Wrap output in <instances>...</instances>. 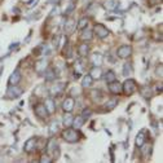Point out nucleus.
<instances>
[{"label": "nucleus", "instance_id": "obj_1", "mask_svg": "<svg viewBox=\"0 0 163 163\" xmlns=\"http://www.w3.org/2000/svg\"><path fill=\"white\" fill-rule=\"evenodd\" d=\"M62 137L66 143H70V144H74V143H78L79 139H80V133L78 132L77 128H70L67 127L65 131L62 132Z\"/></svg>", "mask_w": 163, "mask_h": 163}, {"label": "nucleus", "instance_id": "obj_2", "mask_svg": "<svg viewBox=\"0 0 163 163\" xmlns=\"http://www.w3.org/2000/svg\"><path fill=\"white\" fill-rule=\"evenodd\" d=\"M137 91V83L135 79H127L124 83L122 84V92L127 96H131L132 93Z\"/></svg>", "mask_w": 163, "mask_h": 163}, {"label": "nucleus", "instance_id": "obj_3", "mask_svg": "<svg viewBox=\"0 0 163 163\" xmlns=\"http://www.w3.org/2000/svg\"><path fill=\"white\" fill-rule=\"evenodd\" d=\"M93 32L97 35V38H100V39H105V38L110 34L109 29H107V27H105L102 24H96L95 27H93Z\"/></svg>", "mask_w": 163, "mask_h": 163}, {"label": "nucleus", "instance_id": "obj_4", "mask_svg": "<svg viewBox=\"0 0 163 163\" xmlns=\"http://www.w3.org/2000/svg\"><path fill=\"white\" fill-rule=\"evenodd\" d=\"M22 95V89L20 88V87L16 84V85H9L8 89H7V97L8 99H18Z\"/></svg>", "mask_w": 163, "mask_h": 163}, {"label": "nucleus", "instance_id": "obj_5", "mask_svg": "<svg viewBox=\"0 0 163 163\" xmlns=\"http://www.w3.org/2000/svg\"><path fill=\"white\" fill-rule=\"evenodd\" d=\"M131 54H132V47L131 45L124 44V45H121L117 49V56L119 58H128Z\"/></svg>", "mask_w": 163, "mask_h": 163}, {"label": "nucleus", "instance_id": "obj_6", "mask_svg": "<svg viewBox=\"0 0 163 163\" xmlns=\"http://www.w3.org/2000/svg\"><path fill=\"white\" fill-rule=\"evenodd\" d=\"M34 69H35V71L38 74H44L45 73V70L48 69V60L47 58H40V60H38V61L35 62L34 65Z\"/></svg>", "mask_w": 163, "mask_h": 163}, {"label": "nucleus", "instance_id": "obj_7", "mask_svg": "<svg viewBox=\"0 0 163 163\" xmlns=\"http://www.w3.org/2000/svg\"><path fill=\"white\" fill-rule=\"evenodd\" d=\"M89 61L93 66H101L102 62H104V56L100 52H93L89 56Z\"/></svg>", "mask_w": 163, "mask_h": 163}, {"label": "nucleus", "instance_id": "obj_8", "mask_svg": "<svg viewBox=\"0 0 163 163\" xmlns=\"http://www.w3.org/2000/svg\"><path fill=\"white\" fill-rule=\"evenodd\" d=\"M21 78H22V74H21V71H20L18 69H16L14 71L10 74V77L8 79V85H16V84H18Z\"/></svg>", "mask_w": 163, "mask_h": 163}, {"label": "nucleus", "instance_id": "obj_9", "mask_svg": "<svg viewBox=\"0 0 163 163\" xmlns=\"http://www.w3.org/2000/svg\"><path fill=\"white\" fill-rule=\"evenodd\" d=\"M74 106H75V100L73 99V97H66V99L63 100L62 102V109L63 111H67V113H71L74 110Z\"/></svg>", "mask_w": 163, "mask_h": 163}, {"label": "nucleus", "instance_id": "obj_10", "mask_svg": "<svg viewBox=\"0 0 163 163\" xmlns=\"http://www.w3.org/2000/svg\"><path fill=\"white\" fill-rule=\"evenodd\" d=\"M109 91L113 95H121L122 93V84L115 79L111 83H109Z\"/></svg>", "mask_w": 163, "mask_h": 163}, {"label": "nucleus", "instance_id": "obj_11", "mask_svg": "<svg viewBox=\"0 0 163 163\" xmlns=\"http://www.w3.org/2000/svg\"><path fill=\"white\" fill-rule=\"evenodd\" d=\"M36 143H38V140L35 137H31L25 143V146H24V150L26 151V153H31V151H34L36 149Z\"/></svg>", "mask_w": 163, "mask_h": 163}, {"label": "nucleus", "instance_id": "obj_12", "mask_svg": "<svg viewBox=\"0 0 163 163\" xmlns=\"http://www.w3.org/2000/svg\"><path fill=\"white\" fill-rule=\"evenodd\" d=\"M75 29H77V22H75L73 18H69L66 22H65V25H63V30H65V32H66L67 35L73 34Z\"/></svg>", "mask_w": 163, "mask_h": 163}, {"label": "nucleus", "instance_id": "obj_13", "mask_svg": "<svg viewBox=\"0 0 163 163\" xmlns=\"http://www.w3.org/2000/svg\"><path fill=\"white\" fill-rule=\"evenodd\" d=\"M102 69H101V66H93L91 69V71H89V75L92 77V79L93 80H100L101 78H102Z\"/></svg>", "mask_w": 163, "mask_h": 163}, {"label": "nucleus", "instance_id": "obj_14", "mask_svg": "<svg viewBox=\"0 0 163 163\" xmlns=\"http://www.w3.org/2000/svg\"><path fill=\"white\" fill-rule=\"evenodd\" d=\"M34 111H35V114L39 118H45V117H48V111H47L44 104H38L35 106V109H34Z\"/></svg>", "mask_w": 163, "mask_h": 163}, {"label": "nucleus", "instance_id": "obj_15", "mask_svg": "<svg viewBox=\"0 0 163 163\" xmlns=\"http://www.w3.org/2000/svg\"><path fill=\"white\" fill-rule=\"evenodd\" d=\"M44 106L47 109L48 114H53L54 111H56V102H54V100L52 99V97H48V99L45 100Z\"/></svg>", "mask_w": 163, "mask_h": 163}, {"label": "nucleus", "instance_id": "obj_16", "mask_svg": "<svg viewBox=\"0 0 163 163\" xmlns=\"http://www.w3.org/2000/svg\"><path fill=\"white\" fill-rule=\"evenodd\" d=\"M78 53L80 57H87L89 53V45L88 43H82V44L78 47Z\"/></svg>", "mask_w": 163, "mask_h": 163}, {"label": "nucleus", "instance_id": "obj_17", "mask_svg": "<svg viewBox=\"0 0 163 163\" xmlns=\"http://www.w3.org/2000/svg\"><path fill=\"white\" fill-rule=\"evenodd\" d=\"M63 83H57V84H54V85H52L51 87V89H49V93H51V96H57V95H60L61 92L63 91Z\"/></svg>", "mask_w": 163, "mask_h": 163}, {"label": "nucleus", "instance_id": "obj_18", "mask_svg": "<svg viewBox=\"0 0 163 163\" xmlns=\"http://www.w3.org/2000/svg\"><path fill=\"white\" fill-rule=\"evenodd\" d=\"M73 119H74V117L71 115V114L67 113V111H65V115H63V118H62V123H63L65 128L73 126Z\"/></svg>", "mask_w": 163, "mask_h": 163}, {"label": "nucleus", "instance_id": "obj_19", "mask_svg": "<svg viewBox=\"0 0 163 163\" xmlns=\"http://www.w3.org/2000/svg\"><path fill=\"white\" fill-rule=\"evenodd\" d=\"M102 77H104V79H105V82H106L107 84L111 83V82H114V80L117 79V75H115V73H114L113 70H107L105 74H102Z\"/></svg>", "mask_w": 163, "mask_h": 163}, {"label": "nucleus", "instance_id": "obj_20", "mask_svg": "<svg viewBox=\"0 0 163 163\" xmlns=\"http://www.w3.org/2000/svg\"><path fill=\"white\" fill-rule=\"evenodd\" d=\"M92 84H93V79H92V77L89 74H87L83 77V79H82V87L83 88H89V87H92Z\"/></svg>", "mask_w": 163, "mask_h": 163}, {"label": "nucleus", "instance_id": "obj_21", "mask_svg": "<svg viewBox=\"0 0 163 163\" xmlns=\"http://www.w3.org/2000/svg\"><path fill=\"white\" fill-rule=\"evenodd\" d=\"M117 105H118V100H117V99H110V100H107V101L105 102L104 110H105V111H110V110H113V109Z\"/></svg>", "mask_w": 163, "mask_h": 163}, {"label": "nucleus", "instance_id": "obj_22", "mask_svg": "<svg viewBox=\"0 0 163 163\" xmlns=\"http://www.w3.org/2000/svg\"><path fill=\"white\" fill-rule=\"evenodd\" d=\"M145 140H146L145 131L139 132V135L136 136V146H137V148H140V146H143V145L145 144Z\"/></svg>", "mask_w": 163, "mask_h": 163}, {"label": "nucleus", "instance_id": "obj_23", "mask_svg": "<svg viewBox=\"0 0 163 163\" xmlns=\"http://www.w3.org/2000/svg\"><path fill=\"white\" fill-rule=\"evenodd\" d=\"M84 122H85V119L82 117V115H77V118H74L73 119V126H74V128H80L84 124Z\"/></svg>", "mask_w": 163, "mask_h": 163}, {"label": "nucleus", "instance_id": "obj_24", "mask_svg": "<svg viewBox=\"0 0 163 163\" xmlns=\"http://www.w3.org/2000/svg\"><path fill=\"white\" fill-rule=\"evenodd\" d=\"M118 7H119V2H117V0H109V2L105 3V8L107 10H115Z\"/></svg>", "mask_w": 163, "mask_h": 163}, {"label": "nucleus", "instance_id": "obj_25", "mask_svg": "<svg viewBox=\"0 0 163 163\" xmlns=\"http://www.w3.org/2000/svg\"><path fill=\"white\" fill-rule=\"evenodd\" d=\"M82 31H83V32H82V35H80L82 40H91L92 38H93V31H91L88 29H84Z\"/></svg>", "mask_w": 163, "mask_h": 163}, {"label": "nucleus", "instance_id": "obj_26", "mask_svg": "<svg viewBox=\"0 0 163 163\" xmlns=\"http://www.w3.org/2000/svg\"><path fill=\"white\" fill-rule=\"evenodd\" d=\"M91 99L93 100L95 102H99L101 99H102V92L100 89H95L91 92Z\"/></svg>", "mask_w": 163, "mask_h": 163}, {"label": "nucleus", "instance_id": "obj_27", "mask_svg": "<svg viewBox=\"0 0 163 163\" xmlns=\"http://www.w3.org/2000/svg\"><path fill=\"white\" fill-rule=\"evenodd\" d=\"M88 24H89V20L87 18V17L80 18L79 22H78V25H77V29H78V30H84V29H87Z\"/></svg>", "mask_w": 163, "mask_h": 163}, {"label": "nucleus", "instance_id": "obj_28", "mask_svg": "<svg viewBox=\"0 0 163 163\" xmlns=\"http://www.w3.org/2000/svg\"><path fill=\"white\" fill-rule=\"evenodd\" d=\"M54 79H56V71H54V69H47L45 70V80L52 82Z\"/></svg>", "mask_w": 163, "mask_h": 163}, {"label": "nucleus", "instance_id": "obj_29", "mask_svg": "<svg viewBox=\"0 0 163 163\" xmlns=\"http://www.w3.org/2000/svg\"><path fill=\"white\" fill-rule=\"evenodd\" d=\"M140 92H141V95H143L144 97H146V99H149V97L151 96V89H150L149 85H143L140 88Z\"/></svg>", "mask_w": 163, "mask_h": 163}, {"label": "nucleus", "instance_id": "obj_30", "mask_svg": "<svg viewBox=\"0 0 163 163\" xmlns=\"http://www.w3.org/2000/svg\"><path fill=\"white\" fill-rule=\"evenodd\" d=\"M129 74H132V65L127 62V63H124V66H123V75L124 77H128Z\"/></svg>", "mask_w": 163, "mask_h": 163}, {"label": "nucleus", "instance_id": "obj_31", "mask_svg": "<svg viewBox=\"0 0 163 163\" xmlns=\"http://www.w3.org/2000/svg\"><path fill=\"white\" fill-rule=\"evenodd\" d=\"M57 131H58V123H57V122H52L51 126H49V135H51V136L56 135Z\"/></svg>", "mask_w": 163, "mask_h": 163}, {"label": "nucleus", "instance_id": "obj_32", "mask_svg": "<svg viewBox=\"0 0 163 163\" xmlns=\"http://www.w3.org/2000/svg\"><path fill=\"white\" fill-rule=\"evenodd\" d=\"M56 146H57V145H56V140H54V139H51L49 141H48L47 150L51 153V151H53V150H54V148H56Z\"/></svg>", "mask_w": 163, "mask_h": 163}, {"label": "nucleus", "instance_id": "obj_33", "mask_svg": "<svg viewBox=\"0 0 163 163\" xmlns=\"http://www.w3.org/2000/svg\"><path fill=\"white\" fill-rule=\"evenodd\" d=\"M92 115V111L89 110V109H84L83 113H82V117H83L84 119H89Z\"/></svg>", "mask_w": 163, "mask_h": 163}, {"label": "nucleus", "instance_id": "obj_34", "mask_svg": "<svg viewBox=\"0 0 163 163\" xmlns=\"http://www.w3.org/2000/svg\"><path fill=\"white\" fill-rule=\"evenodd\" d=\"M74 7H75V5H74V3H70V5H69V7L66 8V10H65V14H66V16L71 14V12L74 10Z\"/></svg>", "mask_w": 163, "mask_h": 163}, {"label": "nucleus", "instance_id": "obj_35", "mask_svg": "<svg viewBox=\"0 0 163 163\" xmlns=\"http://www.w3.org/2000/svg\"><path fill=\"white\" fill-rule=\"evenodd\" d=\"M40 162L42 163H51L52 162V158H49V155H42Z\"/></svg>", "mask_w": 163, "mask_h": 163}, {"label": "nucleus", "instance_id": "obj_36", "mask_svg": "<svg viewBox=\"0 0 163 163\" xmlns=\"http://www.w3.org/2000/svg\"><path fill=\"white\" fill-rule=\"evenodd\" d=\"M162 63H159V66H157V70H155V74L158 75V77H161L162 78Z\"/></svg>", "mask_w": 163, "mask_h": 163}, {"label": "nucleus", "instance_id": "obj_37", "mask_svg": "<svg viewBox=\"0 0 163 163\" xmlns=\"http://www.w3.org/2000/svg\"><path fill=\"white\" fill-rule=\"evenodd\" d=\"M57 12H58V8H54V9L52 10V13H51V16H54V14H57Z\"/></svg>", "mask_w": 163, "mask_h": 163}]
</instances>
